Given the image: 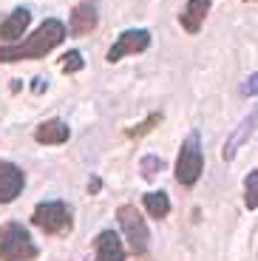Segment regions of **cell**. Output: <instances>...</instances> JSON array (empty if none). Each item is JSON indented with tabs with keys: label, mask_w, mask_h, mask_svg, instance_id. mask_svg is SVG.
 Returning <instances> with one entry per match:
<instances>
[{
	"label": "cell",
	"mask_w": 258,
	"mask_h": 261,
	"mask_svg": "<svg viewBox=\"0 0 258 261\" xmlns=\"http://www.w3.org/2000/svg\"><path fill=\"white\" fill-rule=\"evenodd\" d=\"M88 190H91V193H97V190H99V179H97V176L91 179V185H88Z\"/></svg>",
	"instance_id": "20"
},
{
	"label": "cell",
	"mask_w": 258,
	"mask_h": 261,
	"mask_svg": "<svg viewBox=\"0 0 258 261\" xmlns=\"http://www.w3.org/2000/svg\"><path fill=\"white\" fill-rule=\"evenodd\" d=\"M142 204H145V210H148L153 219H165V216L170 213V199H168V193H162V190H156V193H145Z\"/></svg>",
	"instance_id": "14"
},
{
	"label": "cell",
	"mask_w": 258,
	"mask_h": 261,
	"mask_svg": "<svg viewBox=\"0 0 258 261\" xmlns=\"http://www.w3.org/2000/svg\"><path fill=\"white\" fill-rule=\"evenodd\" d=\"M29 23H32V12L29 9H14L6 20H0V43L14 46L20 40V34L29 29Z\"/></svg>",
	"instance_id": "9"
},
{
	"label": "cell",
	"mask_w": 258,
	"mask_h": 261,
	"mask_svg": "<svg viewBox=\"0 0 258 261\" xmlns=\"http://www.w3.org/2000/svg\"><path fill=\"white\" fill-rule=\"evenodd\" d=\"M159 122H162V114H150V117L145 119V122H139L136 128H131V130H128V137H131V139H139V137H145V134H150V130H153Z\"/></svg>",
	"instance_id": "16"
},
{
	"label": "cell",
	"mask_w": 258,
	"mask_h": 261,
	"mask_svg": "<svg viewBox=\"0 0 258 261\" xmlns=\"http://www.w3.org/2000/svg\"><path fill=\"white\" fill-rule=\"evenodd\" d=\"M68 37L65 34V26L60 20H43L37 26V32L29 34L23 43H14V46H0V63H17V60H40L48 51L63 43Z\"/></svg>",
	"instance_id": "1"
},
{
	"label": "cell",
	"mask_w": 258,
	"mask_h": 261,
	"mask_svg": "<svg viewBox=\"0 0 258 261\" xmlns=\"http://www.w3.org/2000/svg\"><path fill=\"white\" fill-rule=\"evenodd\" d=\"M40 91H45V83H43V80H37V83H34V94H40Z\"/></svg>",
	"instance_id": "21"
},
{
	"label": "cell",
	"mask_w": 258,
	"mask_h": 261,
	"mask_svg": "<svg viewBox=\"0 0 258 261\" xmlns=\"http://www.w3.org/2000/svg\"><path fill=\"white\" fill-rule=\"evenodd\" d=\"M97 23H99L97 3L85 0V3L74 6L71 20H68V32H71V37H85V34H91L94 29H97Z\"/></svg>",
	"instance_id": "7"
},
{
	"label": "cell",
	"mask_w": 258,
	"mask_h": 261,
	"mask_svg": "<svg viewBox=\"0 0 258 261\" xmlns=\"http://www.w3.org/2000/svg\"><path fill=\"white\" fill-rule=\"evenodd\" d=\"M23 185H26V176H23V170L17 165L0 162V204L14 202L20 190H23Z\"/></svg>",
	"instance_id": "8"
},
{
	"label": "cell",
	"mask_w": 258,
	"mask_h": 261,
	"mask_svg": "<svg viewBox=\"0 0 258 261\" xmlns=\"http://www.w3.org/2000/svg\"><path fill=\"white\" fill-rule=\"evenodd\" d=\"M32 224L40 227L45 236H65V233H71L74 219H71L68 204H63V202H43V204L34 207Z\"/></svg>",
	"instance_id": "5"
},
{
	"label": "cell",
	"mask_w": 258,
	"mask_h": 261,
	"mask_svg": "<svg viewBox=\"0 0 258 261\" xmlns=\"http://www.w3.org/2000/svg\"><path fill=\"white\" fill-rule=\"evenodd\" d=\"M255 128H258V108H255V111H252L250 117L244 119V122L239 125V128H236V134H233V137L224 142V148H221V156H224L227 162H230V159L236 156V153H239L241 145H244L247 139L252 137V130H255Z\"/></svg>",
	"instance_id": "11"
},
{
	"label": "cell",
	"mask_w": 258,
	"mask_h": 261,
	"mask_svg": "<svg viewBox=\"0 0 258 261\" xmlns=\"http://www.w3.org/2000/svg\"><path fill=\"white\" fill-rule=\"evenodd\" d=\"M244 204L250 210H258V168L244 179Z\"/></svg>",
	"instance_id": "15"
},
{
	"label": "cell",
	"mask_w": 258,
	"mask_h": 261,
	"mask_svg": "<svg viewBox=\"0 0 258 261\" xmlns=\"http://www.w3.org/2000/svg\"><path fill=\"white\" fill-rule=\"evenodd\" d=\"M68 137H71V130H68V125H65L63 119H45V122L37 125V130H34V139H37L40 145H63Z\"/></svg>",
	"instance_id": "13"
},
{
	"label": "cell",
	"mask_w": 258,
	"mask_h": 261,
	"mask_svg": "<svg viewBox=\"0 0 258 261\" xmlns=\"http://www.w3.org/2000/svg\"><path fill=\"white\" fill-rule=\"evenodd\" d=\"M37 255V244L23 224L9 222L0 227V261H34Z\"/></svg>",
	"instance_id": "2"
},
{
	"label": "cell",
	"mask_w": 258,
	"mask_h": 261,
	"mask_svg": "<svg viewBox=\"0 0 258 261\" xmlns=\"http://www.w3.org/2000/svg\"><path fill=\"white\" fill-rule=\"evenodd\" d=\"M241 91H244L247 97H258V74H252V77H247V83L241 85Z\"/></svg>",
	"instance_id": "19"
},
{
	"label": "cell",
	"mask_w": 258,
	"mask_h": 261,
	"mask_svg": "<svg viewBox=\"0 0 258 261\" xmlns=\"http://www.w3.org/2000/svg\"><path fill=\"white\" fill-rule=\"evenodd\" d=\"M94 250H97V261H125L122 242L116 239L114 230H102L94 239Z\"/></svg>",
	"instance_id": "12"
},
{
	"label": "cell",
	"mask_w": 258,
	"mask_h": 261,
	"mask_svg": "<svg viewBox=\"0 0 258 261\" xmlns=\"http://www.w3.org/2000/svg\"><path fill=\"white\" fill-rule=\"evenodd\" d=\"M201 168H204V156H201V137L199 134H187V139L179 148V159H176V170L173 176L179 185L185 188H193L201 176Z\"/></svg>",
	"instance_id": "3"
},
{
	"label": "cell",
	"mask_w": 258,
	"mask_h": 261,
	"mask_svg": "<svg viewBox=\"0 0 258 261\" xmlns=\"http://www.w3.org/2000/svg\"><path fill=\"white\" fill-rule=\"evenodd\" d=\"M83 65H85L83 54H80V51H68L63 57V63H60V68H63L65 74H77V71H83Z\"/></svg>",
	"instance_id": "17"
},
{
	"label": "cell",
	"mask_w": 258,
	"mask_h": 261,
	"mask_svg": "<svg viewBox=\"0 0 258 261\" xmlns=\"http://www.w3.org/2000/svg\"><path fill=\"white\" fill-rule=\"evenodd\" d=\"M116 222L122 227L125 239H128V247L134 255H148L150 247V230L145 224V216L134 207V204H122L116 210Z\"/></svg>",
	"instance_id": "4"
},
{
	"label": "cell",
	"mask_w": 258,
	"mask_h": 261,
	"mask_svg": "<svg viewBox=\"0 0 258 261\" xmlns=\"http://www.w3.org/2000/svg\"><path fill=\"white\" fill-rule=\"evenodd\" d=\"M148 46H150V32H145V29H131V32L119 34V40L108 48L105 60H108V63H119L122 57H128V54H139V51H145Z\"/></svg>",
	"instance_id": "6"
},
{
	"label": "cell",
	"mask_w": 258,
	"mask_h": 261,
	"mask_svg": "<svg viewBox=\"0 0 258 261\" xmlns=\"http://www.w3.org/2000/svg\"><path fill=\"white\" fill-rule=\"evenodd\" d=\"M165 168V162H162L159 156H145L142 162H139V170H142L145 179H156V173Z\"/></svg>",
	"instance_id": "18"
},
{
	"label": "cell",
	"mask_w": 258,
	"mask_h": 261,
	"mask_svg": "<svg viewBox=\"0 0 258 261\" xmlns=\"http://www.w3.org/2000/svg\"><path fill=\"white\" fill-rule=\"evenodd\" d=\"M207 12H210V0H187V6L182 9L179 14V23L187 34H196L201 32V23H204Z\"/></svg>",
	"instance_id": "10"
}]
</instances>
